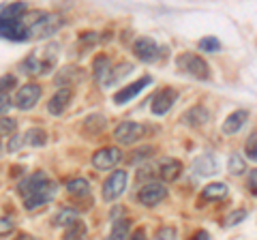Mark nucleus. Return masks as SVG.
<instances>
[{
    "label": "nucleus",
    "instance_id": "obj_1",
    "mask_svg": "<svg viewBox=\"0 0 257 240\" xmlns=\"http://www.w3.org/2000/svg\"><path fill=\"white\" fill-rule=\"evenodd\" d=\"M56 182L50 180L43 172H37L28 176L26 180L20 185V195L24 199V206L28 208V210H35V208L47 204L50 199L56 195Z\"/></svg>",
    "mask_w": 257,
    "mask_h": 240
},
{
    "label": "nucleus",
    "instance_id": "obj_2",
    "mask_svg": "<svg viewBox=\"0 0 257 240\" xmlns=\"http://www.w3.org/2000/svg\"><path fill=\"white\" fill-rule=\"evenodd\" d=\"M24 24L28 28V39H45L60 28V18L45 11H28L24 15Z\"/></svg>",
    "mask_w": 257,
    "mask_h": 240
},
{
    "label": "nucleus",
    "instance_id": "obj_3",
    "mask_svg": "<svg viewBox=\"0 0 257 240\" xmlns=\"http://www.w3.org/2000/svg\"><path fill=\"white\" fill-rule=\"evenodd\" d=\"M56 52H58V47H56L54 43L45 45L43 50H35L26 60L22 62L24 73H28V75H47L56 67Z\"/></svg>",
    "mask_w": 257,
    "mask_h": 240
},
{
    "label": "nucleus",
    "instance_id": "obj_4",
    "mask_svg": "<svg viewBox=\"0 0 257 240\" xmlns=\"http://www.w3.org/2000/svg\"><path fill=\"white\" fill-rule=\"evenodd\" d=\"M0 37L9 41H28V28L24 15H7L0 11Z\"/></svg>",
    "mask_w": 257,
    "mask_h": 240
},
{
    "label": "nucleus",
    "instance_id": "obj_5",
    "mask_svg": "<svg viewBox=\"0 0 257 240\" xmlns=\"http://www.w3.org/2000/svg\"><path fill=\"white\" fill-rule=\"evenodd\" d=\"M176 67H178L182 73H187L191 77H197V79H208L210 77V67L208 62L197 54H191V52H184L176 58Z\"/></svg>",
    "mask_w": 257,
    "mask_h": 240
},
{
    "label": "nucleus",
    "instance_id": "obj_6",
    "mask_svg": "<svg viewBox=\"0 0 257 240\" xmlns=\"http://www.w3.org/2000/svg\"><path fill=\"white\" fill-rule=\"evenodd\" d=\"M126 182H128L126 172H122V170L111 172L107 176V180L103 182V199H105V202H114V199H118L124 193Z\"/></svg>",
    "mask_w": 257,
    "mask_h": 240
},
{
    "label": "nucleus",
    "instance_id": "obj_7",
    "mask_svg": "<svg viewBox=\"0 0 257 240\" xmlns=\"http://www.w3.org/2000/svg\"><path fill=\"white\" fill-rule=\"evenodd\" d=\"M144 133H146V127L140 125V123H133V120H126V123H120L116 127V140L120 144H135L138 140L144 138Z\"/></svg>",
    "mask_w": 257,
    "mask_h": 240
},
{
    "label": "nucleus",
    "instance_id": "obj_8",
    "mask_svg": "<svg viewBox=\"0 0 257 240\" xmlns=\"http://www.w3.org/2000/svg\"><path fill=\"white\" fill-rule=\"evenodd\" d=\"M120 161H122V153H120V148H116V146L101 148L92 155V165L96 170H111V167H116Z\"/></svg>",
    "mask_w": 257,
    "mask_h": 240
},
{
    "label": "nucleus",
    "instance_id": "obj_9",
    "mask_svg": "<svg viewBox=\"0 0 257 240\" xmlns=\"http://www.w3.org/2000/svg\"><path fill=\"white\" fill-rule=\"evenodd\" d=\"M133 54L138 56L142 62H155L161 56V50H159V45L155 43V39L142 37V39H138V41L133 43Z\"/></svg>",
    "mask_w": 257,
    "mask_h": 240
},
{
    "label": "nucleus",
    "instance_id": "obj_10",
    "mask_svg": "<svg viewBox=\"0 0 257 240\" xmlns=\"http://www.w3.org/2000/svg\"><path fill=\"white\" fill-rule=\"evenodd\" d=\"M165 197H167V189L161 185V182H148L138 193V199L144 206H157L159 202H163Z\"/></svg>",
    "mask_w": 257,
    "mask_h": 240
},
{
    "label": "nucleus",
    "instance_id": "obj_11",
    "mask_svg": "<svg viewBox=\"0 0 257 240\" xmlns=\"http://www.w3.org/2000/svg\"><path fill=\"white\" fill-rule=\"evenodd\" d=\"M39 97H41V86L37 84H24L18 94H15V105L20 109H32L37 105Z\"/></svg>",
    "mask_w": 257,
    "mask_h": 240
},
{
    "label": "nucleus",
    "instance_id": "obj_12",
    "mask_svg": "<svg viewBox=\"0 0 257 240\" xmlns=\"http://www.w3.org/2000/svg\"><path fill=\"white\" fill-rule=\"evenodd\" d=\"M150 82H152V77H150V75H144V77L138 79V82L128 84V86H124V88H120V90L114 94V103H116V105H124V103H128L133 97H138V94H140Z\"/></svg>",
    "mask_w": 257,
    "mask_h": 240
},
{
    "label": "nucleus",
    "instance_id": "obj_13",
    "mask_svg": "<svg viewBox=\"0 0 257 240\" xmlns=\"http://www.w3.org/2000/svg\"><path fill=\"white\" fill-rule=\"evenodd\" d=\"M178 99V92L174 90V88H163L161 92L155 94V99H152V114L155 116H163L170 111V107L176 103Z\"/></svg>",
    "mask_w": 257,
    "mask_h": 240
},
{
    "label": "nucleus",
    "instance_id": "obj_14",
    "mask_svg": "<svg viewBox=\"0 0 257 240\" xmlns=\"http://www.w3.org/2000/svg\"><path fill=\"white\" fill-rule=\"evenodd\" d=\"M71 99H73V90L71 88H60V90H56V94L50 99V103H47V111H50L52 116H60L64 109L69 107Z\"/></svg>",
    "mask_w": 257,
    "mask_h": 240
},
{
    "label": "nucleus",
    "instance_id": "obj_15",
    "mask_svg": "<svg viewBox=\"0 0 257 240\" xmlns=\"http://www.w3.org/2000/svg\"><path fill=\"white\" fill-rule=\"evenodd\" d=\"M246 120H248V111H246V109H236L234 114H229L227 120L223 123V133H225V135L238 133V131L244 127Z\"/></svg>",
    "mask_w": 257,
    "mask_h": 240
},
{
    "label": "nucleus",
    "instance_id": "obj_16",
    "mask_svg": "<svg viewBox=\"0 0 257 240\" xmlns=\"http://www.w3.org/2000/svg\"><path fill=\"white\" fill-rule=\"evenodd\" d=\"M182 174V163L178 159H163L159 165V176L163 178L165 182H174L178 176Z\"/></svg>",
    "mask_w": 257,
    "mask_h": 240
},
{
    "label": "nucleus",
    "instance_id": "obj_17",
    "mask_svg": "<svg viewBox=\"0 0 257 240\" xmlns=\"http://www.w3.org/2000/svg\"><path fill=\"white\" fill-rule=\"evenodd\" d=\"M208 118H210L208 109L204 105H195V107H191L189 111L182 114V123L187 127H202V125L208 123Z\"/></svg>",
    "mask_w": 257,
    "mask_h": 240
},
{
    "label": "nucleus",
    "instance_id": "obj_18",
    "mask_svg": "<svg viewBox=\"0 0 257 240\" xmlns=\"http://www.w3.org/2000/svg\"><path fill=\"white\" fill-rule=\"evenodd\" d=\"M109 71H111V60L107 58V56H96L94 62H92V73H94L96 82L105 86L107 77H109Z\"/></svg>",
    "mask_w": 257,
    "mask_h": 240
},
{
    "label": "nucleus",
    "instance_id": "obj_19",
    "mask_svg": "<svg viewBox=\"0 0 257 240\" xmlns=\"http://www.w3.org/2000/svg\"><path fill=\"white\" fill-rule=\"evenodd\" d=\"M216 159L212 155H202L197 157V161L193 163V172H195V176H212L216 172Z\"/></svg>",
    "mask_w": 257,
    "mask_h": 240
},
{
    "label": "nucleus",
    "instance_id": "obj_20",
    "mask_svg": "<svg viewBox=\"0 0 257 240\" xmlns=\"http://www.w3.org/2000/svg\"><path fill=\"white\" fill-rule=\"evenodd\" d=\"M67 191H69V195L82 199V197H88V193H90V185H88L86 178H73L67 182Z\"/></svg>",
    "mask_w": 257,
    "mask_h": 240
},
{
    "label": "nucleus",
    "instance_id": "obj_21",
    "mask_svg": "<svg viewBox=\"0 0 257 240\" xmlns=\"http://www.w3.org/2000/svg\"><path fill=\"white\" fill-rule=\"evenodd\" d=\"M77 221H79V212L75 210V208H62V210L58 212V217L54 219V223L58 227H71Z\"/></svg>",
    "mask_w": 257,
    "mask_h": 240
},
{
    "label": "nucleus",
    "instance_id": "obj_22",
    "mask_svg": "<svg viewBox=\"0 0 257 240\" xmlns=\"http://www.w3.org/2000/svg\"><path fill=\"white\" fill-rule=\"evenodd\" d=\"M227 195V187L223 185V182H212V185H208L204 191H202V197L204 199H223Z\"/></svg>",
    "mask_w": 257,
    "mask_h": 240
},
{
    "label": "nucleus",
    "instance_id": "obj_23",
    "mask_svg": "<svg viewBox=\"0 0 257 240\" xmlns=\"http://www.w3.org/2000/svg\"><path fill=\"white\" fill-rule=\"evenodd\" d=\"M47 142V135L43 129H28L26 133H24V144H30V146H43V144Z\"/></svg>",
    "mask_w": 257,
    "mask_h": 240
},
{
    "label": "nucleus",
    "instance_id": "obj_24",
    "mask_svg": "<svg viewBox=\"0 0 257 240\" xmlns=\"http://www.w3.org/2000/svg\"><path fill=\"white\" fill-rule=\"evenodd\" d=\"M131 71H133V65H128V62H120L118 67H114V71H109V77H107L105 86H111V84H116L120 77H124L126 73H131Z\"/></svg>",
    "mask_w": 257,
    "mask_h": 240
},
{
    "label": "nucleus",
    "instance_id": "obj_25",
    "mask_svg": "<svg viewBox=\"0 0 257 240\" xmlns=\"http://www.w3.org/2000/svg\"><path fill=\"white\" fill-rule=\"evenodd\" d=\"M128 236V221H116L114 225H111V231H109V236L107 240H126Z\"/></svg>",
    "mask_w": 257,
    "mask_h": 240
},
{
    "label": "nucleus",
    "instance_id": "obj_26",
    "mask_svg": "<svg viewBox=\"0 0 257 240\" xmlns=\"http://www.w3.org/2000/svg\"><path fill=\"white\" fill-rule=\"evenodd\" d=\"M86 236V225L82 221L73 223L71 227H67V231H64V240H84Z\"/></svg>",
    "mask_w": 257,
    "mask_h": 240
},
{
    "label": "nucleus",
    "instance_id": "obj_27",
    "mask_svg": "<svg viewBox=\"0 0 257 240\" xmlns=\"http://www.w3.org/2000/svg\"><path fill=\"white\" fill-rule=\"evenodd\" d=\"M229 174H234V176H240V174H244L246 172V161H244V157H240V155H231L229 157Z\"/></svg>",
    "mask_w": 257,
    "mask_h": 240
},
{
    "label": "nucleus",
    "instance_id": "obj_28",
    "mask_svg": "<svg viewBox=\"0 0 257 240\" xmlns=\"http://www.w3.org/2000/svg\"><path fill=\"white\" fill-rule=\"evenodd\" d=\"M86 129L88 131H90V133H101L103 129H105V118H103V116H99V114H96V116H90V118H86Z\"/></svg>",
    "mask_w": 257,
    "mask_h": 240
},
{
    "label": "nucleus",
    "instance_id": "obj_29",
    "mask_svg": "<svg viewBox=\"0 0 257 240\" xmlns=\"http://www.w3.org/2000/svg\"><path fill=\"white\" fill-rule=\"evenodd\" d=\"M246 210H244V208H238V210H231L229 214H227V217H225V221H223V225L225 227H231V225H238V223L240 221H244L246 219Z\"/></svg>",
    "mask_w": 257,
    "mask_h": 240
},
{
    "label": "nucleus",
    "instance_id": "obj_30",
    "mask_svg": "<svg viewBox=\"0 0 257 240\" xmlns=\"http://www.w3.org/2000/svg\"><path fill=\"white\" fill-rule=\"evenodd\" d=\"M244 153H246V157L251 159V161H255V163H257V131L248 135L246 146H244Z\"/></svg>",
    "mask_w": 257,
    "mask_h": 240
},
{
    "label": "nucleus",
    "instance_id": "obj_31",
    "mask_svg": "<svg viewBox=\"0 0 257 240\" xmlns=\"http://www.w3.org/2000/svg\"><path fill=\"white\" fill-rule=\"evenodd\" d=\"M79 71H82V69H75V67L62 69V73H58V79H56V82H58L60 88H64V79H67V77H73V79H79V77H82V73H79Z\"/></svg>",
    "mask_w": 257,
    "mask_h": 240
},
{
    "label": "nucleus",
    "instance_id": "obj_32",
    "mask_svg": "<svg viewBox=\"0 0 257 240\" xmlns=\"http://www.w3.org/2000/svg\"><path fill=\"white\" fill-rule=\"evenodd\" d=\"M150 155H155V148L152 146H142L140 150H135V153L131 155V163H140V161H144V159H148Z\"/></svg>",
    "mask_w": 257,
    "mask_h": 240
},
{
    "label": "nucleus",
    "instance_id": "obj_33",
    "mask_svg": "<svg viewBox=\"0 0 257 240\" xmlns=\"http://www.w3.org/2000/svg\"><path fill=\"white\" fill-rule=\"evenodd\" d=\"M199 50H204V52H216V50H221V43L216 41L214 37H206L199 41Z\"/></svg>",
    "mask_w": 257,
    "mask_h": 240
},
{
    "label": "nucleus",
    "instance_id": "obj_34",
    "mask_svg": "<svg viewBox=\"0 0 257 240\" xmlns=\"http://www.w3.org/2000/svg\"><path fill=\"white\" fill-rule=\"evenodd\" d=\"M18 129V123L13 118H0V135H11Z\"/></svg>",
    "mask_w": 257,
    "mask_h": 240
},
{
    "label": "nucleus",
    "instance_id": "obj_35",
    "mask_svg": "<svg viewBox=\"0 0 257 240\" xmlns=\"http://www.w3.org/2000/svg\"><path fill=\"white\" fill-rule=\"evenodd\" d=\"M13 86H15V77L13 75L7 73V75L0 77V94H9V90Z\"/></svg>",
    "mask_w": 257,
    "mask_h": 240
},
{
    "label": "nucleus",
    "instance_id": "obj_36",
    "mask_svg": "<svg viewBox=\"0 0 257 240\" xmlns=\"http://www.w3.org/2000/svg\"><path fill=\"white\" fill-rule=\"evenodd\" d=\"M155 240H176V231L174 227H161L157 231V238Z\"/></svg>",
    "mask_w": 257,
    "mask_h": 240
},
{
    "label": "nucleus",
    "instance_id": "obj_37",
    "mask_svg": "<svg viewBox=\"0 0 257 240\" xmlns=\"http://www.w3.org/2000/svg\"><path fill=\"white\" fill-rule=\"evenodd\" d=\"M13 229V221L11 219H0V236H7V234H9V231Z\"/></svg>",
    "mask_w": 257,
    "mask_h": 240
},
{
    "label": "nucleus",
    "instance_id": "obj_38",
    "mask_svg": "<svg viewBox=\"0 0 257 240\" xmlns=\"http://www.w3.org/2000/svg\"><path fill=\"white\" fill-rule=\"evenodd\" d=\"M248 191H251L253 195H257V170L248 172Z\"/></svg>",
    "mask_w": 257,
    "mask_h": 240
},
{
    "label": "nucleus",
    "instance_id": "obj_39",
    "mask_svg": "<svg viewBox=\"0 0 257 240\" xmlns=\"http://www.w3.org/2000/svg\"><path fill=\"white\" fill-rule=\"evenodd\" d=\"M9 107H11V97L9 94H0V114L9 111Z\"/></svg>",
    "mask_w": 257,
    "mask_h": 240
},
{
    "label": "nucleus",
    "instance_id": "obj_40",
    "mask_svg": "<svg viewBox=\"0 0 257 240\" xmlns=\"http://www.w3.org/2000/svg\"><path fill=\"white\" fill-rule=\"evenodd\" d=\"M20 146H24V135H15V138L9 142V153H13V150H18Z\"/></svg>",
    "mask_w": 257,
    "mask_h": 240
},
{
    "label": "nucleus",
    "instance_id": "obj_41",
    "mask_svg": "<svg viewBox=\"0 0 257 240\" xmlns=\"http://www.w3.org/2000/svg\"><path fill=\"white\" fill-rule=\"evenodd\" d=\"M128 240H148V238H146V231H144V229H135Z\"/></svg>",
    "mask_w": 257,
    "mask_h": 240
},
{
    "label": "nucleus",
    "instance_id": "obj_42",
    "mask_svg": "<svg viewBox=\"0 0 257 240\" xmlns=\"http://www.w3.org/2000/svg\"><path fill=\"white\" fill-rule=\"evenodd\" d=\"M15 240H37V238H32V236H26V234H22V236H18Z\"/></svg>",
    "mask_w": 257,
    "mask_h": 240
},
{
    "label": "nucleus",
    "instance_id": "obj_43",
    "mask_svg": "<svg viewBox=\"0 0 257 240\" xmlns=\"http://www.w3.org/2000/svg\"><path fill=\"white\" fill-rule=\"evenodd\" d=\"M191 240H193V238H191Z\"/></svg>",
    "mask_w": 257,
    "mask_h": 240
}]
</instances>
